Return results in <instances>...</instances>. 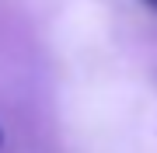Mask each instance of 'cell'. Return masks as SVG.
<instances>
[{
    "label": "cell",
    "mask_w": 157,
    "mask_h": 153,
    "mask_svg": "<svg viewBox=\"0 0 157 153\" xmlns=\"http://www.w3.org/2000/svg\"><path fill=\"white\" fill-rule=\"evenodd\" d=\"M140 4H147L150 11H157V0H140Z\"/></svg>",
    "instance_id": "cell-1"
},
{
    "label": "cell",
    "mask_w": 157,
    "mask_h": 153,
    "mask_svg": "<svg viewBox=\"0 0 157 153\" xmlns=\"http://www.w3.org/2000/svg\"><path fill=\"white\" fill-rule=\"evenodd\" d=\"M0 143H4V132H0Z\"/></svg>",
    "instance_id": "cell-2"
}]
</instances>
